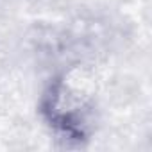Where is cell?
<instances>
[{"instance_id": "cell-1", "label": "cell", "mask_w": 152, "mask_h": 152, "mask_svg": "<svg viewBox=\"0 0 152 152\" xmlns=\"http://www.w3.org/2000/svg\"><path fill=\"white\" fill-rule=\"evenodd\" d=\"M45 113L50 124L70 140H81L84 136V104L77 93L68 90L63 83L50 88L45 97Z\"/></svg>"}]
</instances>
